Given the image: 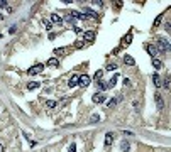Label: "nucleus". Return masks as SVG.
<instances>
[{
	"label": "nucleus",
	"mask_w": 171,
	"mask_h": 152,
	"mask_svg": "<svg viewBox=\"0 0 171 152\" xmlns=\"http://www.w3.org/2000/svg\"><path fill=\"white\" fill-rule=\"evenodd\" d=\"M9 32H10V34H14V32H15V25H12V27L9 29Z\"/></svg>",
	"instance_id": "obj_35"
},
{
	"label": "nucleus",
	"mask_w": 171,
	"mask_h": 152,
	"mask_svg": "<svg viewBox=\"0 0 171 152\" xmlns=\"http://www.w3.org/2000/svg\"><path fill=\"white\" fill-rule=\"evenodd\" d=\"M131 41H132V32H129V34L125 36V39H124V42H125V46H127V44H131Z\"/></svg>",
	"instance_id": "obj_23"
},
{
	"label": "nucleus",
	"mask_w": 171,
	"mask_h": 152,
	"mask_svg": "<svg viewBox=\"0 0 171 152\" xmlns=\"http://www.w3.org/2000/svg\"><path fill=\"white\" fill-rule=\"evenodd\" d=\"M117 79H119V73H117V75H115L114 78H112V79L109 81V83H107V86H109V88H112V86H115V83H117Z\"/></svg>",
	"instance_id": "obj_19"
},
{
	"label": "nucleus",
	"mask_w": 171,
	"mask_h": 152,
	"mask_svg": "<svg viewBox=\"0 0 171 152\" xmlns=\"http://www.w3.org/2000/svg\"><path fill=\"white\" fill-rule=\"evenodd\" d=\"M56 101H54V100H48V101H46V107H48V108H56Z\"/></svg>",
	"instance_id": "obj_21"
},
{
	"label": "nucleus",
	"mask_w": 171,
	"mask_h": 152,
	"mask_svg": "<svg viewBox=\"0 0 171 152\" xmlns=\"http://www.w3.org/2000/svg\"><path fill=\"white\" fill-rule=\"evenodd\" d=\"M78 85H81V86H88L90 85V76L88 75H81L78 78Z\"/></svg>",
	"instance_id": "obj_3"
},
{
	"label": "nucleus",
	"mask_w": 171,
	"mask_h": 152,
	"mask_svg": "<svg viewBox=\"0 0 171 152\" xmlns=\"http://www.w3.org/2000/svg\"><path fill=\"white\" fill-rule=\"evenodd\" d=\"M83 37H85V41H88V42H92V41H95V32H93V31H87Z\"/></svg>",
	"instance_id": "obj_9"
},
{
	"label": "nucleus",
	"mask_w": 171,
	"mask_h": 152,
	"mask_svg": "<svg viewBox=\"0 0 171 152\" xmlns=\"http://www.w3.org/2000/svg\"><path fill=\"white\" fill-rule=\"evenodd\" d=\"M154 100H156V105H158V110L161 112V110L164 108V101H163V96L159 95V93H156V95H154Z\"/></svg>",
	"instance_id": "obj_4"
},
{
	"label": "nucleus",
	"mask_w": 171,
	"mask_h": 152,
	"mask_svg": "<svg viewBox=\"0 0 171 152\" xmlns=\"http://www.w3.org/2000/svg\"><path fill=\"white\" fill-rule=\"evenodd\" d=\"M90 122H98V115H93V117L90 118Z\"/></svg>",
	"instance_id": "obj_31"
},
{
	"label": "nucleus",
	"mask_w": 171,
	"mask_h": 152,
	"mask_svg": "<svg viewBox=\"0 0 171 152\" xmlns=\"http://www.w3.org/2000/svg\"><path fill=\"white\" fill-rule=\"evenodd\" d=\"M112 142H114V133L109 132L105 135V145H112Z\"/></svg>",
	"instance_id": "obj_14"
},
{
	"label": "nucleus",
	"mask_w": 171,
	"mask_h": 152,
	"mask_svg": "<svg viewBox=\"0 0 171 152\" xmlns=\"http://www.w3.org/2000/svg\"><path fill=\"white\" fill-rule=\"evenodd\" d=\"M42 69H44V66H42V64H34L27 73H29V75H39V73H42Z\"/></svg>",
	"instance_id": "obj_2"
},
{
	"label": "nucleus",
	"mask_w": 171,
	"mask_h": 152,
	"mask_svg": "<svg viewBox=\"0 0 171 152\" xmlns=\"http://www.w3.org/2000/svg\"><path fill=\"white\" fill-rule=\"evenodd\" d=\"M107 69H117V64H114V63H112V64H109V66H107Z\"/></svg>",
	"instance_id": "obj_29"
},
{
	"label": "nucleus",
	"mask_w": 171,
	"mask_h": 152,
	"mask_svg": "<svg viewBox=\"0 0 171 152\" xmlns=\"http://www.w3.org/2000/svg\"><path fill=\"white\" fill-rule=\"evenodd\" d=\"M49 19H51V22H53V24H56V25L63 24V19H61L58 14H51V15H49Z\"/></svg>",
	"instance_id": "obj_7"
},
{
	"label": "nucleus",
	"mask_w": 171,
	"mask_h": 152,
	"mask_svg": "<svg viewBox=\"0 0 171 152\" xmlns=\"http://www.w3.org/2000/svg\"><path fill=\"white\" fill-rule=\"evenodd\" d=\"M161 17H163V15H159V17H158V19H156V22H154V27H158V25H159V24H161Z\"/></svg>",
	"instance_id": "obj_26"
},
{
	"label": "nucleus",
	"mask_w": 171,
	"mask_h": 152,
	"mask_svg": "<svg viewBox=\"0 0 171 152\" xmlns=\"http://www.w3.org/2000/svg\"><path fill=\"white\" fill-rule=\"evenodd\" d=\"M68 15H71L73 19H78V20H85V19H87V15H85L83 12H76V10H70V12H68Z\"/></svg>",
	"instance_id": "obj_1"
},
{
	"label": "nucleus",
	"mask_w": 171,
	"mask_h": 152,
	"mask_svg": "<svg viewBox=\"0 0 171 152\" xmlns=\"http://www.w3.org/2000/svg\"><path fill=\"white\" fill-rule=\"evenodd\" d=\"M39 86H41V83H38V81H31V83H27V90H29V91L38 90Z\"/></svg>",
	"instance_id": "obj_12"
},
{
	"label": "nucleus",
	"mask_w": 171,
	"mask_h": 152,
	"mask_svg": "<svg viewBox=\"0 0 171 152\" xmlns=\"http://www.w3.org/2000/svg\"><path fill=\"white\" fill-rule=\"evenodd\" d=\"M124 63H125L127 66H134V64H135V61L132 59V56H129V54H127V56H124Z\"/></svg>",
	"instance_id": "obj_16"
},
{
	"label": "nucleus",
	"mask_w": 171,
	"mask_h": 152,
	"mask_svg": "<svg viewBox=\"0 0 171 152\" xmlns=\"http://www.w3.org/2000/svg\"><path fill=\"white\" fill-rule=\"evenodd\" d=\"M158 44H159V49L161 51H168L170 49V42L166 39H158Z\"/></svg>",
	"instance_id": "obj_6"
},
{
	"label": "nucleus",
	"mask_w": 171,
	"mask_h": 152,
	"mask_svg": "<svg viewBox=\"0 0 171 152\" xmlns=\"http://www.w3.org/2000/svg\"><path fill=\"white\" fill-rule=\"evenodd\" d=\"M64 20H66V22H73V17H71V15H70V17L66 15V17H64Z\"/></svg>",
	"instance_id": "obj_34"
},
{
	"label": "nucleus",
	"mask_w": 171,
	"mask_h": 152,
	"mask_svg": "<svg viewBox=\"0 0 171 152\" xmlns=\"http://www.w3.org/2000/svg\"><path fill=\"white\" fill-rule=\"evenodd\" d=\"M70 152H76V144H71V145H70Z\"/></svg>",
	"instance_id": "obj_28"
},
{
	"label": "nucleus",
	"mask_w": 171,
	"mask_h": 152,
	"mask_svg": "<svg viewBox=\"0 0 171 152\" xmlns=\"http://www.w3.org/2000/svg\"><path fill=\"white\" fill-rule=\"evenodd\" d=\"M119 101H120V96H115V98H112L110 101H107V107H115Z\"/></svg>",
	"instance_id": "obj_18"
},
{
	"label": "nucleus",
	"mask_w": 171,
	"mask_h": 152,
	"mask_svg": "<svg viewBox=\"0 0 171 152\" xmlns=\"http://www.w3.org/2000/svg\"><path fill=\"white\" fill-rule=\"evenodd\" d=\"M164 88L170 90V78H166V81H164Z\"/></svg>",
	"instance_id": "obj_27"
},
{
	"label": "nucleus",
	"mask_w": 171,
	"mask_h": 152,
	"mask_svg": "<svg viewBox=\"0 0 171 152\" xmlns=\"http://www.w3.org/2000/svg\"><path fill=\"white\" fill-rule=\"evenodd\" d=\"M146 49H148V53H149V54H151L152 57H158V47H156V46L149 44V46L146 47Z\"/></svg>",
	"instance_id": "obj_8"
},
{
	"label": "nucleus",
	"mask_w": 171,
	"mask_h": 152,
	"mask_svg": "<svg viewBox=\"0 0 171 152\" xmlns=\"http://www.w3.org/2000/svg\"><path fill=\"white\" fill-rule=\"evenodd\" d=\"M44 25H46V29H48V31H49V29H51V24H49V22H48V20H44Z\"/></svg>",
	"instance_id": "obj_32"
},
{
	"label": "nucleus",
	"mask_w": 171,
	"mask_h": 152,
	"mask_svg": "<svg viewBox=\"0 0 171 152\" xmlns=\"http://www.w3.org/2000/svg\"><path fill=\"white\" fill-rule=\"evenodd\" d=\"M66 53V49H54V54L56 56H61V54H64Z\"/></svg>",
	"instance_id": "obj_24"
},
{
	"label": "nucleus",
	"mask_w": 171,
	"mask_h": 152,
	"mask_svg": "<svg viewBox=\"0 0 171 152\" xmlns=\"http://www.w3.org/2000/svg\"><path fill=\"white\" fill-rule=\"evenodd\" d=\"M78 78H80L78 75H73L71 78H70V83H68V86H70V88H75L76 85H78Z\"/></svg>",
	"instance_id": "obj_11"
},
{
	"label": "nucleus",
	"mask_w": 171,
	"mask_h": 152,
	"mask_svg": "<svg viewBox=\"0 0 171 152\" xmlns=\"http://www.w3.org/2000/svg\"><path fill=\"white\" fill-rule=\"evenodd\" d=\"M98 88L103 91V90H107L109 86H107V83H105V81H102V79H100V81H98Z\"/></svg>",
	"instance_id": "obj_22"
},
{
	"label": "nucleus",
	"mask_w": 171,
	"mask_h": 152,
	"mask_svg": "<svg viewBox=\"0 0 171 152\" xmlns=\"http://www.w3.org/2000/svg\"><path fill=\"white\" fill-rule=\"evenodd\" d=\"M152 83H154L156 88H161V86H163V79H161V76L158 75V73L152 75Z\"/></svg>",
	"instance_id": "obj_5"
},
{
	"label": "nucleus",
	"mask_w": 171,
	"mask_h": 152,
	"mask_svg": "<svg viewBox=\"0 0 171 152\" xmlns=\"http://www.w3.org/2000/svg\"><path fill=\"white\" fill-rule=\"evenodd\" d=\"M83 14H85V15H90V17H93V19H97V17H98L95 12H93V10H90V9H85V12H83Z\"/></svg>",
	"instance_id": "obj_20"
},
{
	"label": "nucleus",
	"mask_w": 171,
	"mask_h": 152,
	"mask_svg": "<svg viewBox=\"0 0 171 152\" xmlns=\"http://www.w3.org/2000/svg\"><path fill=\"white\" fill-rule=\"evenodd\" d=\"M129 149H131L129 140H122V144H120V151L122 152H129Z\"/></svg>",
	"instance_id": "obj_13"
},
{
	"label": "nucleus",
	"mask_w": 171,
	"mask_h": 152,
	"mask_svg": "<svg viewBox=\"0 0 171 152\" xmlns=\"http://www.w3.org/2000/svg\"><path fill=\"white\" fill-rule=\"evenodd\" d=\"M48 66H51V68H56V66H59V61H58L56 57H51V59L48 61Z\"/></svg>",
	"instance_id": "obj_17"
},
{
	"label": "nucleus",
	"mask_w": 171,
	"mask_h": 152,
	"mask_svg": "<svg viewBox=\"0 0 171 152\" xmlns=\"http://www.w3.org/2000/svg\"><path fill=\"white\" fill-rule=\"evenodd\" d=\"M73 31H75L76 34H80V32H81V29H80V27H78V25H75V27H73Z\"/></svg>",
	"instance_id": "obj_30"
},
{
	"label": "nucleus",
	"mask_w": 171,
	"mask_h": 152,
	"mask_svg": "<svg viewBox=\"0 0 171 152\" xmlns=\"http://www.w3.org/2000/svg\"><path fill=\"white\" fill-rule=\"evenodd\" d=\"M0 152H3V145L2 144H0Z\"/></svg>",
	"instance_id": "obj_36"
},
{
	"label": "nucleus",
	"mask_w": 171,
	"mask_h": 152,
	"mask_svg": "<svg viewBox=\"0 0 171 152\" xmlns=\"http://www.w3.org/2000/svg\"><path fill=\"white\" fill-rule=\"evenodd\" d=\"M93 101H95V103H103V101H105V95H103V93H95V95H93Z\"/></svg>",
	"instance_id": "obj_10"
},
{
	"label": "nucleus",
	"mask_w": 171,
	"mask_h": 152,
	"mask_svg": "<svg viewBox=\"0 0 171 152\" xmlns=\"http://www.w3.org/2000/svg\"><path fill=\"white\" fill-rule=\"evenodd\" d=\"M102 75H103V71H97V73H95V79L100 81V79H102Z\"/></svg>",
	"instance_id": "obj_25"
},
{
	"label": "nucleus",
	"mask_w": 171,
	"mask_h": 152,
	"mask_svg": "<svg viewBox=\"0 0 171 152\" xmlns=\"http://www.w3.org/2000/svg\"><path fill=\"white\" fill-rule=\"evenodd\" d=\"M152 66H154L156 69H161V66H163L161 59H159V57H152Z\"/></svg>",
	"instance_id": "obj_15"
},
{
	"label": "nucleus",
	"mask_w": 171,
	"mask_h": 152,
	"mask_svg": "<svg viewBox=\"0 0 171 152\" xmlns=\"http://www.w3.org/2000/svg\"><path fill=\"white\" fill-rule=\"evenodd\" d=\"M0 7H7V0H0Z\"/></svg>",
	"instance_id": "obj_33"
}]
</instances>
